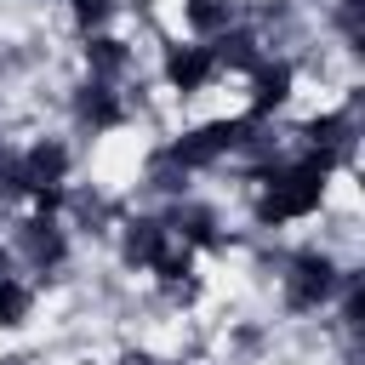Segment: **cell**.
Masks as SVG:
<instances>
[{"instance_id":"6da1fadb","label":"cell","mask_w":365,"mask_h":365,"mask_svg":"<svg viewBox=\"0 0 365 365\" xmlns=\"http://www.w3.org/2000/svg\"><path fill=\"white\" fill-rule=\"evenodd\" d=\"M331 160H319V154H297V160H279L274 171H262L257 182V222H297V217H314L319 205H325V182H331Z\"/></svg>"},{"instance_id":"7a4b0ae2","label":"cell","mask_w":365,"mask_h":365,"mask_svg":"<svg viewBox=\"0 0 365 365\" xmlns=\"http://www.w3.org/2000/svg\"><path fill=\"white\" fill-rule=\"evenodd\" d=\"M251 131H257V120H205V125H194V131H182L171 148H160L171 165H182V171H205V165H217V160H228L234 148H245L251 143Z\"/></svg>"},{"instance_id":"3957f363","label":"cell","mask_w":365,"mask_h":365,"mask_svg":"<svg viewBox=\"0 0 365 365\" xmlns=\"http://www.w3.org/2000/svg\"><path fill=\"white\" fill-rule=\"evenodd\" d=\"M336 285H342V268L325 251H302V257L285 262V308H297V314L325 308L336 297Z\"/></svg>"},{"instance_id":"277c9868","label":"cell","mask_w":365,"mask_h":365,"mask_svg":"<svg viewBox=\"0 0 365 365\" xmlns=\"http://www.w3.org/2000/svg\"><path fill=\"white\" fill-rule=\"evenodd\" d=\"M291 86H297V68H291L285 57H262V63L251 68V108H245V120L262 125L274 108L291 103Z\"/></svg>"},{"instance_id":"5b68a950","label":"cell","mask_w":365,"mask_h":365,"mask_svg":"<svg viewBox=\"0 0 365 365\" xmlns=\"http://www.w3.org/2000/svg\"><path fill=\"white\" fill-rule=\"evenodd\" d=\"M17 257L29 262V268H63V257H68V234H63V222L57 217H29V222H17Z\"/></svg>"},{"instance_id":"8992f818","label":"cell","mask_w":365,"mask_h":365,"mask_svg":"<svg viewBox=\"0 0 365 365\" xmlns=\"http://www.w3.org/2000/svg\"><path fill=\"white\" fill-rule=\"evenodd\" d=\"M222 68H217V57H211V46H165V86L171 91H182V97H194V91H205L211 80H217Z\"/></svg>"},{"instance_id":"52a82bcc","label":"cell","mask_w":365,"mask_h":365,"mask_svg":"<svg viewBox=\"0 0 365 365\" xmlns=\"http://www.w3.org/2000/svg\"><path fill=\"white\" fill-rule=\"evenodd\" d=\"M354 137H359V125H354L348 108H342V114H314V120L302 125V148L319 154V160H331V165H342V160L354 154Z\"/></svg>"},{"instance_id":"ba28073f","label":"cell","mask_w":365,"mask_h":365,"mask_svg":"<svg viewBox=\"0 0 365 365\" xmlns=\"http://www.w3.org/2000/svg\"><path fill=\"white\" fill-rule=\"evenodd\" d=\"M74 120L86 131H114V125H125V103H120V91L108 80H86L74 91Z\"/></svg>"},{"instance_id":"9c48e42d","label":"cell","mask_w":365,"mask_h":365,"mask_svg":"<svg viewBox=\"0 0 365 365\" xmlns=\"http://www.w3.org/2000/svg\"><path fill=\"white\" fill-rule=\"evenodd\" d=\"M120 251H125V262H131V268H154V262L171 251V228H165L160 217H137V222H125Z\"/></svg>"},{"instance_id":"30bf717a","label":"cell","mask_w":365,"mask_h":365,"mask_svg":"<svg viewBox=\"0 0 365 365\" xmlns=\"http://www.w3.org/2000/svg\"><path fill=\"white\" fill-rule=\"evenodd\" d=\"M182 245H194V251H211V245H222V234H217V217L205 211V205H194V200H177L165 217H160Z\"/></svg>"},{"instance_id":"8fae6325","label":"cell","mask_w":365,"mask_h":365,"mask_svg":"<svg viewBox=\"0 0 365 365\" xmlns=\"http://www.w3.org/2000/svg\"><path fill=\"white\" fill-rule=\"evenodd\" d=\"M182 23L200 34V40H217L240 23V6L234 0H182Z\"/></svg>"},{"instance_id":"7c38bea8","label":"cell","mask_w":365,"mask_h":365,"mask_svg":"<svg viewBox=\"0 0 365 365\" xmlns=\"http://www.w3.org/2000/svg\"><path fill=\"white\" fill-rule=\"evenodd\" d=\"M211 46V57H217V68H257L262 63V40L251 34V29H228V34H217V40H205Z\"/></svg>"},{"instance_id":"4fadbf2b","label":"cell","mask_w":365,"mask_h":365,"mask_svg":"<svg viewBox=\"0 0 365 365\" xmlns=\"http://www.w3.org/2000/svg\"><path fill=\"white\" fill-rule=\"evenodd\" d=\"M86 68H91V80H120L125 68H131V51H125V40H114V34H86Z\"/></svg>"},{"instance_id":"5bb4252c","label":"cell","mask_w":365,"mask_h":365,"mask_svg":"<svg viewBox=\"0 0 365 365\" xmlns=\"http://www.w3.org/2000/svg\"><path fill=\"white\" fill-rule=\"evenodd\" d=\"M29 302H34V297H29V285L6 274V279H0V331L23 325V319H29Z\"/></svg>"},{"instance_id":"9a60e30c","label":"cell","mask_w":365,"mask_h":365,"mask_svg":"<svg viewBox=\"0 0 365 365\" xmlns=\"http://www.w3.org/2000/svg\"><path fill=\"white\" fill-rule=\"evenodd\" d=\"M68 6H74V23L86 34H103V23L114 17V0H68Z\"/></svg>"},{"instance_id":"2e32d148","label":"cell","mask_w":365,"mask_h":365,"mask_svg":"<svg viewBox=\"0 0 365 365\" xmlns=\"http://www.w3.org/2000/svg\"><path fill=\"white\" fill-rule=\"evenodd\" d=\"M120 365H160V359H148V354H125Z\"/></svg>"}]
</instances>
